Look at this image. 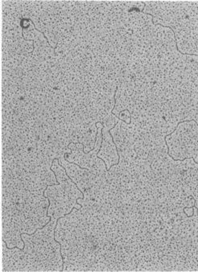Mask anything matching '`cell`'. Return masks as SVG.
<instances>
[{"mask_svg":"<svg viewBox=\"0 0 198 272\" xmlns=\"http://www.w3.org/2000/svg\"><path fill=\"white\" fill-rule=\"evenodd\" d=\"M154 24L155 26H158V25H160V27H164V28H170L171 30L172 31V33H173V35H174V39H175V42H176V50L178 51V52H180V54H182V55H187V56H197V57H198V55L195 54V53H188V52H180V49H179L178 43H177V40H176V32H175V31L173 30V29H172V27H169V26H164V25H163V24H156V23H155V24Z\"/></svg>","mask_w":198,"mask_h":272,"instance_id":"1","label":"cell"},{"mask_svg":"<svg viewBox=\"0 0 198 272\" xmlns=\"http://www.w3.org/2000/svg\"><path fill=\"white\" fill-rule=\"evenodd\" d=\"M69 154H71V151L70 152H66V153H64V160H65V161L66 162H68V163H69V164H74V165H76V166H77L78 168H81V169H84V170H86V171H88L89 172H90V173H92V172H90V170H89V168H82V167H81L80 165H79V164H76V163L75 162H70L69 160H68V159H67V157H68V155Z\"/></svg>","mask_w":198,"mask_h":272,"instance_id":"2","label":"cell"}]
</instances>
